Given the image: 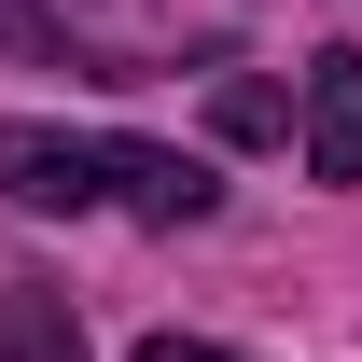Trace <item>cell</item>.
Instances as JSON below:
<instances>
[{
  "mask_svg": "<svg viewBox=\"0 0 362 362\" xmlns=\"http://www.w3.org/2000/svg\"><path fill=\"white\" fill-rule=\"evenodd\" d=\"M0 195H14V209H70V223H84V209H139V223H209V209H223V181L195 168V153H168V139H98V126H0Z\"/></svg>",
  "mask_w": 362,
  "mask_h": 362,
  "instance_id": "obj_1",
  "label": "cell"
},
{
  "mask_svg": "<svg viewBox=\"0 0 362 362\" xmlns=\"http://www.w3.org/2000/svg\"><path fill=\"white\" fill-rule=\"evenodd\" d=\"M307 181H362V42L307 56Z\"/></svg>",
  "mask_w": 362,
  "mask_h": 362,
  "instance_id": "obj_2",
  "label": "cell"
},
{
  "mask_svg": "<svg viewBox=\"0 0 362 362\" xmlns=\"http://www.w3.org/2000/svg\"><path fill=\"white\" fill-rule=\"evenodd\" d=\"M0 362H84V307L56 279H14L0 293Z\"/></svg>",
  "mask_w": 362,
  "mask_h": 362,
  "instance_id": "obj_3",
  "label": "cell"
},
{
  "mask_svg": "<svg viewBox=\"0 0 362 362\" xmlns=\"http://www.w3.org/2000/svg\"><path fill=\"white\" fill-rule=\"evenodd\" d=\"M223 139H279V98L265 84H223Z\"/></svg>",
  "mask_w": 362,
  "mask_h": 362,
  "instance_id": "obj_4",
  "label": "cell"
},
{
  "mask_svg": "<svg viewBox=\"0 0 362 362\" xmlns=\"http://www.w3.org/2000/svg\"><path fill=\"white\" fill-rule=\"evenodd\" d=\"M126 362H237V349H209V334H139Z\"/></svg>",
  "mask_w": 362,
  "mask_h": 362,
  "instance_id": "obj_5",
  "label": "cell"
}]
</instances>
